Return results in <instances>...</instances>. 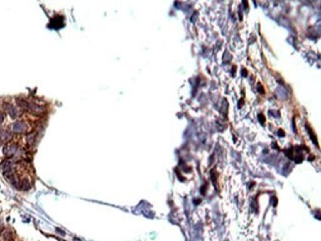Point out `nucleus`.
I'll return each instance as SVG.
<instances>
[{
    "label": "nucleus",
    "instance_id": "obj_1",
    "mask_svg": "<svg viewBox=\"0 0 321 241\" xmlns=\"http://www.w3.org/2000/svg\"><path fill=\"white\" fill-rule=\"evenodd\" d=\"M28 111H30L31 113L35 114L36 116H41L42 114L45 113L44 107L40 106V105L35 104V103H29V109H28Z\"/></svg>",
    "mask_w": 321,
    "mask_h": 241
},
{
    "label": "nucleus",
    "instance_id": "obj_2",
    "mask_svg": "<svg viewBox=\"0 0 321 241\" xmlns=\"http://www.w3.org/2000/svg\"><path fill=\"white\" fill-rule=\"evenodd\" d=\"M17 150H18V146L16 144H7L6 146H4L3 152L6 156L12 157L13 155H15L16 154Z\"/></svg>",
    "mask_w": 321,
    "mask_h": 241
},
{
    "label": "nucleus",
    "instance_id": "obj_3",
    "mask_svg": "<svg viewBox=\"0 0 321 241\" xmlns=\"http://www.w3.org/2000/svg\"><path fill=\"white\" fill-rule=\"evenodd\" d=\"M26 129H27V124L23 123V122H16L12 126V131L14 132H17V134L25 132Z\"/></svg>",
    "mask_w": 321,
    "mask_h": 241
},
{
    "label": "nucleus",
    "instance_id": "obj_4",
    "mask_svg": "<svg viewBox=\"0 0 321 241\" xmlns=\"http://www.w3.org/2000/svg\"><path fill=\"white\" fill-rule=\"evenodd\" d=\"M5 106H6V107H5V109H6L8 115H9L10 117L13 118V119H15V118L18 117V116H19L18 115L19 112H18L17 108L14 107V106H12V105H10V104H5Z\"/></svg>",
    "mask_w": 321,
    "mask_h": 241
},
{
    "label": "nucleus",
    "instance_id": "obj_5",
    "mask_svg": "<svg viewBox=\"0 0 321 241\" xmlns=\"http://www.w3.org/2000/svg\"><path fill=\"white\" fill-rule=\"evenodd\" d=\"M0 169H1V171L3 172V174H5V173L7 172H10L12 171V163L10 161H3L1 163V165H0Z\"/></svg>",
    "mask_w": 321,
    "mask_h": 241
},
{
    "label": "nucleus",
    "instance_id": "obj_6",
    "mask_svg": "<svg viewBox=\"0 0 321 241\" xmlns=\"http://www.w3.org/2000/svg\"><path fill=\"white\" fill-rule=\"evenodd\" d=\"M11 139V134L8 132L7 131H0V140L3 141H7Z\"/></svg>",
    "mask_w": 321,
    "mask_h": 241
},
{
    "label": "nucleus",
    "instance_id": "obj_7",
    "mask_svg": "<svg viewBox=\"0 0 321 241\" xmlns=\"http://www.w3.org/2000/svg\"><path fill=\"white\" fill-rule=\"evenodd\" d=\"M16 103H17V105H18L19 107L23 108V109H26V110L29 109V102L25 101V100H23V99H16Z\"/></svg>",
    "mask_w": 321,
    "mask_h": 241
},
{
    "label": "nucleus",
    "instance_id": "obj_8",
    "mask_svg": "<svg viewBox=\"0 0 321 241\" xmlns=\"http://www.w3.org/2000/svg\"><path fill=\"white\" fill-rule=\"evenodd\" d=\"M19 186H20V189H21V190H23V191H27V190H29V189H30V186H31V185H30V183H29V181H28V180L24 179V180H22V181H21V182H20V184H19Z\"/></svg>",
    "mask_w": 321,
    "mask_h": 241
},
{
    "label": "nucleus",
    "instance_id": "obj_9",
    "mask_svg": "<svg viewBox=\"0 0 321 241\" xmlns=\"http://www.w3.org/2000/svg\"><path fill=\"white\" fill-rule=\"evenodd\" d=\"M35 137H36V134H35L34 132L29 134L28 135H27V142H28L30 145H32L35 142Z\"/></svg>",
    "mask_w": 321,
    "mask_h": 241
},
{
    "label": "nucleus",
    "instance_id": "obj_10",
    "mask_svg": "<svg viewBox=\"0 0 321 241\" xmlns=\"http://www.w3.org/2000/svg\"><path fill=\"white\" fill-rule=\"evenodd\" d=\"M259 121H260L263 124H264V123H265V118H264L263 114H259Z\"/></svg>",
    "mask_w": 321,
    "mask_h": 241
},
{
    "label": "nucleus",
    "instance_id": "obj_11",
    "mask_svg": "<svg viewBox=\"0 0 321 241\" xmlns=\"http://www.w3.org/2000/svg\"><path fill=\"white\" fill-rule=\"evenodd\" d=\"M258 91L260 92V93H262V94L264 93V88L261 84H258Z\"/></svg>",
    "mask_w": 321,
    "mask_h": 241
},
{
    "label": "nucleus",
    "instance_id": "obj_12",
    "mask_svg": "<svg viewBox=\"0 0 321 241\" xmlns=\"http://www.w3.org/2000/svg\"><path fill=\"white\" fill-rule=\"evenodd\" d=\"M3 121H4V115L2 113H0V124L3 123Z\"/></svg>",
    "mask_w": 321,
    "mask_h": 241
}]
</instances>
